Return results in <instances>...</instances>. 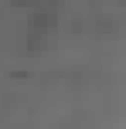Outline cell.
<instances>
[{"label": "cell", "mask_w": 126, "mask_h": 129, "mask_svg": "<svg viewBox=\"0 0 126 129\" xmlns=\"http://www.w3.org/2000/svg\"><path fill=\"white\" fill-rule=\"evenodd\" d=\"M55 24H58V17H51L48 10H38L31 20H27V27H31V31H38V34H48Z\"/></svg>", "instance_id": "cell-1"}]
</instances>
